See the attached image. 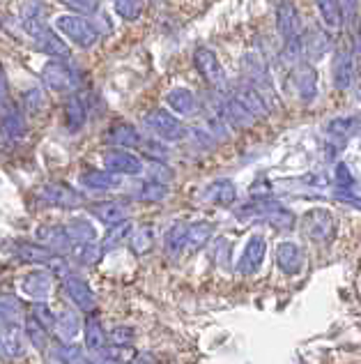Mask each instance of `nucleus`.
Returning a JSON list of instances; mask_svg holds the SVG:
<instances>
[{"mask_svg": "<svg viewBox=\"0 0 361 364\" xmlns=\"http://www.w3.org/2000/svg\"><path fill=\"white\" fill-rule=\"evenodd\" d=\"M55 28H58L67 40H72L76 46H81V49H92V46L99 42V31L94 28L92 21H88V18L81 16V14L58 16Z\"/></svg>", "mask_w": 361, "mask_h": 364, "instance_id": "1", "label": "nucleus"}, {"mask_svg": "<svg viewBox=\"0 0 361 364\" xmlns=\"http://www.w3.org/2000/svg\"><path fill=\"white\" fill-rule=\"evenodd\" d=\"M301 231L309 240L327 245L336 235V219L327 208H313L301 217Z\"/></svg>", "mask_w": 361, "mask_h": 364, "instance_id": "2", "label": "nucleus"}, {"mask_svg": "<svg viewBox=\"0 0 361 364\" xmlns=\"http://www.w3.org/2000/svg\"><path fill=\"white\" fill-rule=\"evenodd\" d=\"M42 81H44V85L49 90H55V92H74L76 88H79L81 76H79V72H76L72 65H67L65 60H53V63H46L44 65Z\"/></svg>", "mask_w": 361, "mask_h": 364, "instance_id": "3", "label": "nucleus"}, {"mask_svg": "<svg viewBox=\"0 0 361 364\" xmlns=\"http://www.w3.org/2000/svg\"><path fill=\"white\" fill-rule=\"evenodd\" d=\"M274 21H277V31L283 42L299 40L304 33L301 14L292 0H274Z\"/></svg>", "mask_w": 361, "mask_h": 364, "instance_id": "4", "label": "nucleus"}, {"mask_svg": "<svg viewBox=\"0 0 361 364\" xmlns=\"http://www.w3.org/2000/svg\"><path fill=\"white\" fill-rule=\"evenodd\" d=\"M145 127L161 141H179L187 136V127L182 120L164 109H155L145 116Z\"/></svg>", "mask_w": 361, "mask_h": 364, "instance_id": "5", "label": "nucleus"}, {"mask_svg": "<svg viewBox=\"0 0 361 364\" xmlns=\"http://www.w3.org/2000/svg\"><path fill=\"white\" fill-rule=\"evenodd\" d=\"M194 63H196V70L201 72V76L212 85V88H226V70L221 60H218V55L207 49V46H198L194 51Z\"/></svg>", "mask_w": 361, "mask_h": 364, "instance_id": "6", "label": "nucleus"}, {"mask_svg": "<svg viewBox=\"0 0 361 364\" xmlns=\"http://www.w3.org/2000/svg\"><path fill=\"white\" fill-rule=\"evenodd\" d=\"M37 196H40L42 203L53 205V208L72 210V208L83 205V196L76 189H72L70 185H65V182H51V185H44Z\"/></svg>", "mask_w": 361, "mask_h": 364, "instance_id": "7", "label": "nucleus"}, {"mask_svg": "<svg viewBox=\"0 0 361 364\" xmlns=\"http://www.w3.org/2000/svg\"><path fill=\"white\" fill-rule=\"evenodd\" d=\"M290 81H292V92L297 95L301 102L316 100V95H318V74H316V70H313V65H309L306 60H304L297 67H292Z\"/></svg>", "mask_w": 361, "mask_h": 364, "instance_id": "8", "label": "nucleus"}, {"mask_svg": "<svg viewBox=\"0 0 361 364\" xmlns=\"http://www.w3.org/2000/svg\"><path fill=\"white\" fill-rule=\"evenodd\" d=\"M242 74L246 83H251L253 88H258L262 95L272 90V76L267 70V63H265L258 53H246L242 58ZM267 97V95H265Z\"/></svg>", "mask_w": 361, "mask_h": 364, "instance_id": "9", "label": "nucleus"}, {"mask_svg": "<svg viewBox=\"0 0 361 364\" xmlns=\"http://www.w3.org/2000/svg\"><path fill=\"white\" fill-rule=\"evenodd\" d=\"M301 46H304V58L320 60L331 51V37L327 28L320 26H309L301 33Z\"/></svg>", "mask_w": 361, "mask_h": 364, "instance_id": "10", "label": "nucleus"}, {"mask_svg": "<svg viewBox=\"0 0 361 364\" xmlns=\"http://www.w3.org/2000/svg\"><path fill=\"white\" fill-rule=\"evenodd\" d=\"M357 76V60L352 53L336 51L334 60H331V81H334L336 90H350Z\"/></svg>", "mask_w": 361, "mask_h": 364, "instance_id": "11", "label": "nucleus"}, {"mask_svg": "<svg viewBox=\"0 0 361 364\" xmlns=\"http://www.w3.org/2000/svg\"><path fill=\"white\" fill-rule=\"evenodd\" d=\"M104 166L111 173H118V176H138L143 171V161H140L136 155H131L125 148H116V150H109L104 155Z\"/></svg>", "mask_w": 361, "mask_h": 364, "instance_id": "12", "label": "nucleus"}, {"mask_svg": "<svg viewBox=\"0 0 361 364\" xmlns=\"http://www.w3.org/2000/svg\"><path fill=\"white\" fill-rule=\"evenodd\" d=\"M65 291H67L70 300L79 306L81 311L85 314H92L97 309V300H94V293L90 291V286L85 284L81 277L76 274H67L65 277Z\"/></svg>", "mask_w": 361, "mask_h": 364, "instance_id": "13", "label": "nucleus"}, {"mask_svg": "<svg viewBox=\"0 0 361 364\" xmlns=\"http://www.w3.org/2000/svg\"><path fill=\"white\" fill-rule=\"evenodd\" d=\"M265 254H267V242H265L262 235H253L249 242H246V249L237 263V270L242 274H253L258 272V267L265 261Z\"/></svg>", "mask_w": 361, "mask_h": 364, "instance_id": "14", "label": "nucleus"}, {"mask_svg": "<svg viewBox=\"0 0 361 364\" xmlns=\"http://www.w3.org/2000/svg\"><path fill=\"white\" fill-rule=\"evenodd\" d=\"M90 213L97 217L101 224L116 226V224L127 222L129 219V205L125 200H101V203L90 205Z\"/></svg>", "mask_w": 361, "mask_h": 364, "instance_id": "15", "label": "nucleus"}, {"mask_svg": "<svg viewBox=\"0 0 361 364\" xmlns=\"http://www.w3.org/2000/svg\"><path fill=\"white\" fill-rule=\"evenodd\" d=\"M37 240H40L44 247H49L51 252L58 254V256L67 254L74 247L72 237H70L65 226H42L40 231H37Z\"/></svg>", "mask_w": 361, "mask_h": 364, "instance_id": "16", "label": "nucleus"}, {"mask_svg": "<svg viewBox=\"0 0 361 364\" xmlns=\"http://www.w3.org/2000/svg\"><path fill=\"white\" fill-rule=\"evenodd\" d=\"M218 116H221L228 124H233V127H240V129H244V127H251V124L258 120L253 116V113L244 107V104L240 102V100H235V97H231V100H226V102H221V109H218Z\"/></svg>", "mask_w": 361, "mask_h": 364, "instance_id": "17", "label": "nucleus"}, {"mask_svg": "<svg viewBox=\"0 0 361 364\" xmlns=\"http://www.w3.org/2000/svg\"><path fill=\"white\" fill-rule=\"evenodd\" d=\"M235 100H240L246 109H249L255 118H265L267 116V102H265V95L258 90V88H253L251 83H242L240 88H235V95H233Z\"/></svg>", "mask_w": 361, "mask_h": 364, "instance_id": "18", "label": "nucleus"}, {"mask_svg": "<svg viewBox=\"0 0 361 364\" xmlns=\"http://www.w3.org/2000/svg\"><path fill=\"white\" fill-rule=\"evenodd\" d=\"M51 286H53V279H51L49 272H30V274H26L23 282H21L23 293L37 302H44L46 298H49Z\"/></svg>", "mask_w": 361, "mask_h": 364, "instance_id": "19", "label": "nucleus"}, {"mask_svg": "<svg viewBox=\"0 0 361 364\" xmlns=\"http://www.w3.org/2000/svg\"><path fill=\"white\" fill-rule=\"evenodd\" d=\"M237 196V189H235V182L228 180V178H221V180H214L210 185L205 187L203 191V198L207 203L212 205H231Z\"/></svg>", "mask_w": 361, "mask_h": 364, "instance_id": "20", "label": "nucleus"}, {"mask_svg": "<svg viewBox=\"0 0 361 364\" xmlns=\"http://www.w3.org/2000/svg\"><path fill=\"white\" fill-rule=\"evenodd\" d=\"M277 263L286 274H297L304 267V252L294 242H281L277 247Z\"/></svg>", "mask_w": 361, "mask_h": 364, "instance_id": "21", "label": "nucleus"}, {"mask_svg": "<svg viewBox=\"0 0 361 364\" xmlns=\"http://www.w3.org/2000/svg\"><path fill=\"white\" fill-rule=\"evenodd\" d=\"M14 254L26 263L35 265H53V261L58 258V254H53L49 247L44 245H33V242H16Z\"/></svg>", "mask_w": 361, "mask_h": 364, "instance_id": "22", "label": "nucleus"}, {"mask_svg": "<svg viewBox=\"0 0 361 364\" xmlns=\"http://www.w3.org/2000/svg\"><path fill=\"white\" fill-rule=\"evenodd\" d=\"M106 141L113 143L116 148H136V146L143 143L138 129L134 127V124H129V122H116V124H113V127L106 132Z\"/></svg>", "mask_w": 361, "mask_h": 364, "instance_id": "23", "label": "nucleus"}, {"mask_svg": "<svg viewBox=\"0 0 361 364\" xmlns=\"http://www.w3.org/2000/svg\"><path fill=\"white\" fill-rule=\"evenodd\" d=\"M0 321L5 325H14L18 328L21 323H26V306L21 300L12 293H0Z\"/></svg>", "mask_w": 361, "mask_h": 364, "instance_id": "24", "label": "nucleus"}, {"mask_svg": "<svg viewBox=\"0 0 361 364\" xmlns=\"http://www.w3.org/2000/svg\"><path fill=\"white\" fill-rule=\"evenodd\" d=\"M81 185L85 189H92V191H106V189H116L120 185V176L118 173H111V171H85L81 173Z\"/></svg>", "mask_w": 361, "mask_h": 364, "instance_id": "25", "label": "nucleus"}, {"mask_svg": "<svg viewBox=\"0 0 361 364\" xmlns=\"http://www.w3.org/2000/svg\"><path fill=\"white\" fill-rule=\"evenodd\" d=\"M23 355V343L14 325H0V358L14 360Z\"/></svg>", "mask_w": 361, "mask_h": 364, "instance_id": "26", "label": "nucleus"}, {"mask_svg": "<svg viewBox=\"0 0 361 364\" xmlns=\"http://www.w3.org/2000/svg\"><path fill=\"white\" fill-rule=\"evenodd\" d=\"M3 111L5 113H0V118H3V124H0V129L5 132L7 139H21L23 132H26L23 113H18L16 107H12V102L3 104Z\"/></svg>", "mask_w": 361, "mask_h": 364, "instance_id": "27", "label": "nucleus"}, {"mask_svg": "<svg viewBox=\"0 0 361 364\" xmlns=\"http://www.w3.org/2000/svg\"><path fill=\"white\" fill-rule=\"evenodd\" d=\"M166 102L175 113H179V116H194L196 107H198L196 95L189 88H173L166 95Z\"/></svg>", "mask_w": 361, "mask_h": 364, "instance_id": "28", "label": "nucleus"}, {"mask_svg": "<svg viewBox=\"0 0 361 364\" xmlns=\"http://www.w3.org/2000/svg\"><path fill=\"white\" fill-rule=\"evenodd\" d=\"M189 245V224L184 222H175L173 226L168 228L164 235V247L170 256H177L182 249H187Z\"/></svg>", "mask_w": 361, "mask_h": 364, "instance_id": "29", "label": "nucleus"}, {"mask_svg": "<svg viewBox=\"0 0 361 364\" xmlns=\"http://www.w3.org/2000/svg\"><path fill=\"white\" fill-rule=\"evenodd\" d=\"M85 104L79 95H72L65 104V124H67L70 132H79L83 124H85Z\"/></svg>", "mask_w": 361, "mask_h": 364, "instance_id": "30", "label": "nucleus"}, {"mask_svg": "<svg viewBox=\"0 0 361 364\" xmlns=\"http://www.w3.org/2000/svg\"><path fill=\"white\" fill-rule=\"evenodd\" d=\"M65 228H67L74 247L94 242V237H97V231H94V226L88 222V219H72L70 224H65Z\"/></svg>", "mask_w": 361, "mask_h": 364, "instance_id": "31", "label": "nucleus"}, {"mask_svg": "<svg viewBox=\"0 0 361 364\" xmlns=\"http://www.w3.org/2000/svg\"><path fill=\"white\" fill-rule=\"evenodd\" d=\"M327 132L331 136L338 139H350L355 134L361 132V116H343V118H334L327 124Z\"/></svg>", "mask_w": 361, "mask_h": 364, "instance_id": "32", "label": "nucleus"}, {"mask_svg": "<svg viewBox=\"0 0 361 364\" xmlns=\"http://www.w3.org/2000/svg\"><path fill=\"white\" fill-rule=\"evenodd\" d=\"M316 3H318V12L325 28H329V31L340 28V23H343V12H340L338 0H316Z\"/></svg>", "mask_w": 361, "mask_h": 364, "instance_id": "33", "label": "nucleus"}, {"mask_svg": "<svg viewBox=\"0 0 361 364\" xmlns=\"http://www.w3.org/2000/svg\"><path fill=\"white\" fill-rule=\"evenodd\" d=\"M85 348L92 353H101L106 348V332H104L97 318H88V323H85Z\"/></svg>", "mask_w": 361, "mask_h": 364, "instance_id": "34", "label": "nucleus"}, {"mask_svg": "<svg viewBox=\"0 0 361 364\" xmlns=\"http://www.w3.org/2000/svg\"><path fill=\"white\" fill-rule=\"evenodd\" d=\"M131 233H134V224L129 222H120L116 226H111V231L106 233V237H104V242H101V249L104 252H111V249H118L125 240H129Z\"/></svg>", "mask_w": 361, "mask_h": 364, "instance_id": "35", "label": "nucleus"}, {"mask_svg": "<svg viewBox=\"0 0 361 364\" xmlns=\"http://www.w3.org/2000/svg\"><path fill=\"white\" fill-rule=\"evenodd\" d=\"M168 196V187L166 182H157V180H150L143 182L136 191H134V198L143 200V203H159Z\"/></svg>", "mask_w": 361, "mask_h": 364, "instance_id": "36", "label": "nucleus"}, {"mask_svg": "<svg viewBox=\"0 0 361 364\" xmlns=\"http://www.w3.org/2000/svg\"><path fill=\"white\" fill-rule=\"evenodd\" d=\"M212 233H214V226L210 222L189 224V245H187V249H191V252H198V249H203L207 242H210Z\"/></svg>", "mask_w": 361, "mask_h": 364, "instance_id": "37", "label": "nucleus"}, {"mask_svg": "<svg viewBox=\"0 0 361 364\" xmlns=\"http://www.w3.org/2000/svg\"><path fill=\"white\" fill-rule=\"evenodd\" d=\"M55 330H58L60 339L62 341H72L76 334L81 332V318L76 316L72 309H65L60 316H58V323H55Z\"/></svg>", "mask_w": 361, "mask_h": 364, "instance_id": "38", "label": "nucleus"}, {"mask_svg": "<svg viewBox=\"0 0 361 364\" xmlns=\"http://www.w3.org/2000/svg\"><path fill=\"white\" fill-rule=\"evenodd\" d=\"M129 247L134 249V254H148L150 249L155 247V233H152V228L143 226V228H138V231L131 233Z\"/></svg>", "mask_w": 361, "mask_h": 364, "instance_id": "39", "label": "nucleus"}, {"mask_svg": "<svg viewBox=\"0 0 361 364\" xmlns=\"http://www.w3.org/2000/svg\"><path fill=\"white\" fill-rule=\"evenodd\" d=\"M113 5H116L118 16L125 18V21H136L145 7L143 0H113Z\"/></svg>", "mask_w": 361, "mask_h": 364, "instance_id": "40", "label": "nucleus"}, {"mask_svg": "<svg viewBox=\"0 0 361 364\" xmlns=\"http://www.w3.org/2000/svg\"><path fill=\"white\" fill-rule=\"evenodd\" d=\"M26 334H28V341H30L37 350H44L46 343H49V330L37 323L35 318L26 321Z\"/></svg>", "mask_w": 361, "mask_h": 364, "instance_id": "41", "label": "nucleus"}, {"mask_svg": "<svg viewBox=\"0 0 361 364\" xmlns=\"http://www.w3.org/2000/svg\"><path fill=\"white\" fill-rule=\"evenodd\" d=\"M55 360H60V364H81L83 362V348L67 341L55 350Z\"/></svg>", "mask_w": 361, "mask_h": 364, "instance_id": "42", "label": "nucleus"}, {"mask_svg": "<svg viewBox=\"0 0 361 364\" xmlns=\"http://www.w3.org/2000/svg\"><path fill=\"white\" fill-rule=\"evenodd\" d=\"M33 318L40 323V325H44L46 330H55V323H58V316H55L49 306H46L44 302H37L35 306H33Z\"/></svg>", "mask_w": 361, "mask_h": 364, "instance_id": "43", "label": "nucleus"}, {"mask_svg": "<svg viewBox=\"0 0 361 364\" xmlns=\"http://www.w3.org/2000/svg\"><path fill=\"white\" fill-rule=\"evenodd\" d=\"M104 254V249L97 247L94 242H88V245H79L76 247V258L83 263V265H94L101 258Z\"/></svg>", "mask_w": 361, "mask_h": 364, "instance_id": "44", "label": "nucleus"}, {"mask_svg": "<svg viewBox=\"0 0 361 364\" xmlns=\"http://www.w3.org/2000/svg\"><path fill=\"white\" fill-rule=\"evenodd\" d=\"M101 355L106 358V360H113V362L125 364V362H131V358H134L136 353L131 350L129 346H116V343H111V346H106V348L101 350Z\"/></svg>", "mask_w": 361, "mask_h": 364, "instance_id": "45", "label": "nucleus"}, {"mask_svg": "<svg viewBox=\"0 0 361 364\" xmlns=\"http://www.w3.org/2000/svg\"><path fill=\"white\" fill-rule=\"evenodd\" d=\"M65 5H67L70 9H74L76 14H92V12H97V5H99V0H62Z\"/></svg>", "mask_w": 361, "mask_h": 364, "instance_id": "46", "label": "nucleus"}, {"mask_svg": "<svg viewBox=\"0 0 361 364\" xmlns=\"http://www.w3.org/2000/svg\"><path fill=\"white\" fill-rule=\"evenodd\" d=\"M134 334L136 332L131 330V328H122V325H120V328H116V330L111 332L109 341L116 343V346H129V343L134 341Z\"/></svg>", "mask_w": 361, "mask_h": 364, "instance_id": "47", "label": "nucleus"}, {"mask_svg": "<svg viewBox=\"0 0 361 364\" xmlns=\"http://www.w3.org/2000/svg\"><path fill=\"white\" fill-rule=\"evenodd\" d=\"M44 107V95L42 90H30V92H26V111L28 113H40V109Z\"/></svg>", "mask_w": 361, "mask_h": 364, "instance_id": "48", "label": "nucleus"}, {"mask_svg": "<svg viewBox=\"0 0 361 364\" xmlns=\"http://www.w3.org/2000/svg\"><path fill=\"white\" fill-rule=\"evenodd\" d=\"M338 3H340V12H343V21L352 23L359 12V0H338Z\"/></svg>", "mask_w": 361, "mask_h": 364, "instance_id": "49", "label": "nucleus"}, {"mask_svg": "<svg viewBox=\"0 0 361 364\" xmlns=\"http://www.w3.org/2000/svg\"><path fill=\"white\" fill-rule=\"evenodd\" d=\"M140 146L145 148V152L150 157H155V159H166L168 155V150L161 146V143H155V141H150V143H140Z\"/></svg>", "mask_w": 361, "mask_h": 364, "instance_id": "50", "label": "nucleus"}, {"mask_svg": "<svg viewBox=\"0 0 361 364\" xmlns=\"http://www.w3.org/2000/svg\"><path fill=\"white\" fill-rule=\"evenodd\" d=\"M336 182H338L340 187H345V189L352 187L355 180H352V176H350V168L345 164H338L336 166Z\"/></svg>", "mask_w": 361, "mask_h": 364, "instance_id": "51", "label": "nucleus"}, {"mask_svg": "<svg viewBox=\"0 0 361 364\" xmlns=\"http://www.w3.org/2000/svg\"><path fill=\"white\" fill-rule=\"evenodd\" d=\"M9 102V83H7V74L3 70V65H0V107Z\"/></svg>", "mask_w": 361, "mask_h": 364, "instance_id": "52", "label": "nucleus"}, {"mask_svg": "<svg viewBox=\"0 0 361 364\" xmlns=\"http://www.w3.org/2000/svg\"><path fill=\"white\" fill-rule=\"evenodd\" d=\"M161 178H164V180H168L170 178V171H166V166H155V168H152V180H157V182H161Z\"/></svg>", "mask_w": 361, "mask_h": 364, "instance_id": "53", "label": "nucleus"}, {"mask_svg": "<svg viewBox=\"0 0 361 364\" xmlns=\"http://www.w3.org/2000/svg\"><path fill=\"white\" fill-rule=\"evenodd\" d=\"M355 55H357V60L361 65V28H359V35H357V44H355Z\"/></svg>", "mask_w": 361, "mask_h": 364, "instance_id": "54", "label": "nucleus"}, {"mask_svg": "<svg viewBox=\"0 0 361 364\" xmlns=\"http://www.w3.org/2000/svg\"><path fill=\"white\" fill-rule=\"evenodd\" d=\"M90 364H101V362H90Z\"/></svg>", "mask_w": 361, "mask_h": 364, "instance_id": "55", "label": "nucleus"}, {"mask_svg": "<svg viewBox=\"0 0 361 364\" xmlns=\"http://www.w3.org/2000/svg\"><path fill=\"white\" fill-rule=\"evenodd\" d=\"M0 124H3V118H0Z\"/></svg>", "mask_w": 361, "mask_h": 364, "instance_id": "56", "label": "nucleus"}]
</instances>
